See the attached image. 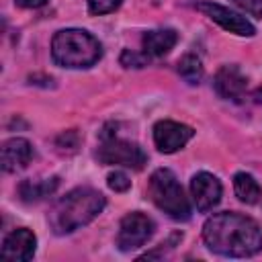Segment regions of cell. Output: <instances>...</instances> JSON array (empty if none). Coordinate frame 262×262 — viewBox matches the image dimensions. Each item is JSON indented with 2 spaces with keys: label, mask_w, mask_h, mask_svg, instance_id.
Instances as JSON below:
<instances>
[{
  "label": "cell",
  "mask_w": 262,
  "mask_h": 262,
  "mask_svg": "<svg viewBox=\"0 0 262 262\" xmlns=\"http://www.w3.org/2000/svg\"><path fill=\"white\" fill-rule=\"evenodd\" d=\"M102 55L100 43L94 35L82 29L57 31L51 39V57L61 68H90Z\"/></svg>",
  "instance_id": "3957f363"
},
{
  "label": "cell",
  "mask_w": 262,
  "mask_h": 262,
  "mask_svg": "<svg viewBox=\"0 0 262 262\" xmlns=\"http://www.w3.org/2000/svg\"><path fill=\"white\" fill-rule=\"evenodd\" d=\"M18 6H23V8H39V6H43L47 0H14Z\"/></svg>",
  "instance_id": "7402d4cb"
},
{
  "label": "cell",
  "mask_w": 262,
  "mask_h": 262,
  "mask_svg": "<svg viewBox=\"0 0 262 262\" xmlns=\"http://www.w3.org/2000/svg\"><path fill=\"white\" fill-rule=\"evenodd\" d=\"M33 160V145L23 137H12L2 145V168L4 172H18Z\"/></svg>",
  "instance_id": "7c38bea8"
},
{
  "label": "cell",
  "mask_w": 262,
  "mask_h": 262,
  "mask_svg": "<svg viewBox=\"0 0 262 262\" xmlns=\"http://www.w3.org/2000/svg\"><path fill=\"white\" fill-rule=\"evenodd\" d=\"M121 0H88V10L92 14H106L119 8Z\"/></svg>",
  "instance_id": "ffe728a7"
},
{
  "label": "cell",
  "mask_w": 262,
  "mask_h": 262,
  "mask_svg": "<svg viewBox=\"0 0 262 262\" xmlns=\"http://www.w3.org/2000/svg\"><path fill=\"white\" fill-rule=\"evenodd\" d=\"M231 2L242 10H246L248 14L262 18V0H231Z\"/></svg>",
  "instance_id": "44dd1931"
},
{
  "label": "cell",
  "mask_w": 262,
  "mask_h": 262,
  "mask_svg": "<svg viewBox=\"0 0 262 262\" xmlns=\"http://www.w3.org/2000/svg\"><path fill=\"white\" fill-rule=\"evenodd\" d=\"M35 233L27 227H18L14 231H10L4 242H2V258L12 260V262H27L33 258L35 254Z\"/></svg>",
  "instance_id": "30bf717a"
},
{
  "label": "cell",
  "mask_w": 262,
  "mask_h": 262,
  "mask_svg": "<svg viewBox=\"0 0 262 262\" xmlns=\"http://www.w3.org/2000/svg\"><path fill=\"white\" fill-rule=\"evenodd\" d=\"M147 194L154 201V205L160 211H164L168 217H172L176 221H186L190 217L188 199L184 196V190L172 170H168V168L156 170L149 176Z\"/></svg>",
  "instance_id": "277c9868"
},
{
  "label": "cell",
  "mask_w": 262,
  "mask_h": 262,
  "mask_svg": "<svg viewBox=\"0 0 262 262\" xmlns=\"http://www.w3.org/2000/svg\"><path fill=\"white\" fill-rule=\"evenodd\" d=\"M194 131L192 127L184 125V123H176V121H160L154 125V141L156 147L164 154H174L178 149H182L190 139H192Z\"/></svg>",
  "instance_id": "52a82bcc"
},
{
  "label": "cell",
  "mask_w": 262,
  "mask_h": 262,
  "mask_svg": "<svg viewBox=\"0 0 262 262\" xmlns=\"http://www.w3.org/2000/svg\"><path fill=\"white\" fill-rule=\"evenodd\" d=\"M147 61H149L147 53H137L131 49H125L121 53V66H125V68H143V66H147Z\"/></svg>",
  "instance_id": "e0dca14e"
},
{
  "label": "cell",
  "mask_w": 262,
  "mask_h": 262,
  "mask_svg": "<svg viewBox=\"0 0 262 262\" xmlns=\"http://www.w3.org/2000/svg\"><path fill=\"white\" fill-rule=\"evenodd\" d=\"M154 221L139 211H133L121 219L119 233H117V246L121 252H131L141 248L151 235H154Z\"/></svg>",
  "instance_id": "8992f818"
},
{
  "label": "cell",
  "mask_w": 262,
  "mask_h": 262,
  "mask_svg": "<svg viewBox=\"0 0 262 262\" xmlns=\"http://www.w3.org/2000/svg\"><path fill=\"white\" fill-rule=\"evenodd\" d=\"M176 41H178V33L174 29H156L143 35L141 45H143V53L151 57H162L172 51Z\"/></svg>",
  "instance_id": "4fadbf2b"
},
{
  "label": "cell",
  "mask_w": 262,
  "mask_h": 262,
  "mask_svg": "<svg viewBox=\"0 0 262 262\" xmlns=\"http://www.w3.org/2000/svg\"><path fill=\"white\" fill-rule=\"evenodd\" d=\"M221 182L217 176L209 174V172H199L192 176L190 180V194H192V201L196 205L199 211H211L213 207L219 205L221 201Z\"/></svg>",
  "instance_id": "9c48e42d"
},
{
  "label": "cell",
  "mask_w": 262,
  "mask_h": 262,
  "mask_svg": "<svg viewBox=\"0 0 262 262\" xmlns=\"http://www.w3.org/2000/svg\"><path fill=\"white\" fill-rule=\"evenodd\" d=\"M96 158L106 166H125L133 170H141L147 164V156L137 143L121 139L106 129L100 133V145L96 149Z\"/></svg>",
  "instance_id": "5b68a950"
},
{
  "label": "cell",
  "mask_w": 262,
  "mask_h": 262,
  "mask_svg": "<svg viewBox=\"0 0 262 262\" xmlns=\"http://www.w3.org/2000/svg\"><path fill=\"white\" fill-rule=\"evenodd\" d=\"M59 180L57 176H51V178H41V180H25L20 182L18 186V194L25 203H39L43 201L45 196L53 194L55 188H57Z\"/></svg>",
  "instance_id": "5bb4252c"
},
{
  "label": "cell",
  "mask_w": 262,
  "mask_h": 262,
  "mask_svg": "<svg viewBox=\"0 0 262 262\" xmlns=\"http://www.w3.org/2000/svg\"><path fill=\"white\" fill-rule=\"evenodd\" d=\"M196 8L201 12H205L211 20H215L217 25H221L229 33H235V35H242V37H252L256 33L254 25L246 16L229 10L227 6H221V4H215V2H201Z\"/></svg>",
  "instance_id": "ba28073f"
},
{
  "label": "cell",
  "mask_w": 262,
  "mask_h": 262,
  "mask_svg": "<svg viewBox=\"0 0 262 262\" xmlns=\"http://www.w3.org/2000/svg\"><path fill=\"white\" fill-rule=\"evenodd\" d=\"M246 76L239 72L237 66H223L215 74V90L227 100H239L246 92Z\"/></svg>",
  "instance_id": "8fae6325"
},
{
  "label": "cell",
  "mask_w": 262,
  "mask_h": 262,
  "mask_svg": "<svg viewBox=\"0 0 262 262\" xmlns=\"http://www.w3.org/2000/svg\"><path fill=\"white\" fill-rule=\"evenodd\" d=\"M104 205H106V201L98 190H94L90 186L74 188L51 207V211L47 215L49 227L57 235L72 233V231L80 229L82 225L90 223L94 217H98V213L104 209Z\"/></svg>",
  "instance_id": "7a4b0ae2"
},
{
  "label": "cell",
  "mask_w": 262,
  "mask_h": 262,
  "mask_svg": "<svg viewBox=\"0 0 262 262\" xmlns=\"http://www.w3.org/2000/svg\"><path fill=\"white\" fill-rule=\"evenodd\" d=\"M178 74L188 84H199L203 78V63L194 53H186L178 61Z\"/></svg>",
  "instance_id": "2e32d148"
},
{
  "label": "cell",
  "mask_w": 262,
  "mask_h": 262,
  "mask_svg": "<svg viewBox=\"0 0 262 262\" xmlns=\"http://www.w3.org/2000/svg\"><path fill=\"white\" fill-rule=\"evenodd\" d=\"M233 190L237 194V199L246 205H256L262 196V188L260 184L254 180V176L246 174V172H237L233 176Z\"/></svg>",
  "instance_id": "9a60e30c"
},
{
  "label": "cell",
  "mask_w": 262,
  "mask_h": 262,
  "mask_svg": "<svg viewBox=\"0 0 262 262\" xmlns=\"http://www.w3.org/2000/svg\"><path fill=\"white\" fill-rule=\"evenodd\" d=\"M106 184H108V188L115 190V192H125V190L131 186V180H129L127 174H123V172H111L108 178H106Z\"/></svg>",
  "instance_id": "d6986e66"
},
{
  "label": "cell",
  "mask_w": 262,
  "mask_h": 262,
  "mask_svg": "<svg viewBox=\"0 0 262 262\" xmlns=\"http://www.w3.org/2000/svg\"><path fill=\"white\" fill-rule=\"evenodd\" d=\"M55 145L59 147V151H76L78 145H80V135L72 129V131H63L57 139H55Z\"/></svg>",
  "instance_id": "ac0fdd59"
},
{
  "label": "cell",
  "mask_w": 262,
  "mask_h": 262,
  "mask_svg": "<svg viewBox=\"0 0 262 262\" xmlns=\"http://www.w3.org/2000/svg\"><path fill=\"white\" fill-rule=\"evenodd\" d=\"M203 239L219 256L246 258L262 250V227L239 213H215L203 225Z\"/></svg>",
  "instance_id": "6da1fadb"
}]
</instances>
